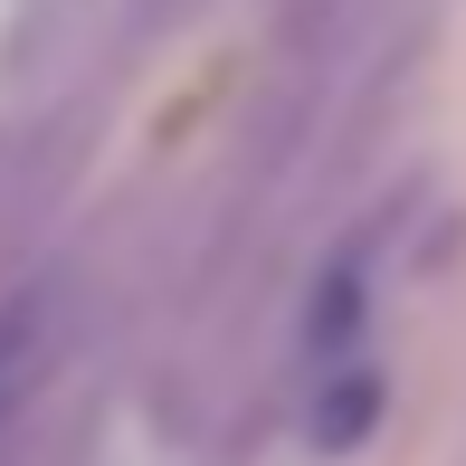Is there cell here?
Returning a JSON list of instances; mask_svg holds the SVG:
<instances>
[{
    "label": "cell",
    "instance_id": "6da1fadb",
    "mask_svg": "<svg viewBox=\"0 0 466 466\" xmlns=\"http://www.w3.org/2000/svg\"><path fill=\"white\" fill-rule=\"evenodd\" d=\"M76 343V277L67 267H29L0 286V438L29 419V400L57 380Z\"/></svg>",
    "mask_w": 466,
    "mask_h": 466
},
{
    "label": "cell",
    "instance_id": "7a4b0ae2",
    "mask_svg": "<svg viewBox=\"0 0 466 466\" xmlns=\"http://www.w3.org/2000/svg\"><path fill=\"white\" fill-rule=\"evenodd\" d=\"M380 410H390V380H380L371 362L314 371V390H305V448H314V457H352V448L380 429Z\"/></svg>",
    "mask_w": 466,
    "mask_h": 466
}]
</instances>
